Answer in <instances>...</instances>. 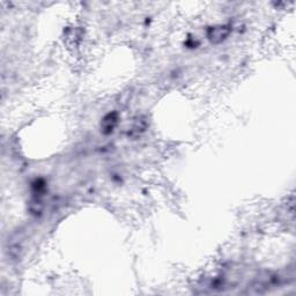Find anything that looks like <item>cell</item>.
Instances as JSON below:
<instances>
[{
  "instance_id": "obj_1",
  "label": "cell",
  "mask_w": 296,
  "mask_h": 296,
  "mask_svg": "<svg viewBox=\"0 0 296 296\" xmlns=\"http://www.w3.org/2000/svg\"><path fill=\"white\" fill-rule=\"evenodd\" d=\"M229 34H230V28L228 26H214L208 29L207 38L213 44H219V43H222L225 39H227Z\"/></svg>"
},
{
  "instance_id": "obj_2",
  "label": "cell",
  "mask_w": 296,
  "mask_h": 296,
  "mask_svg": "<svg viewBox=\"0 0 296 296\" xmlns=\"http://www.w3.org/2000/svg\"><path fill=\"white\" fill-rule=\"evenodd\" d=\"M117 124H118V115L116 114V112H110V114H108L104 118H103L101 128L103 130V132L106 133V134H109V133L114 131V129L117 126Z\"/></svg>"
}]
</instances>
